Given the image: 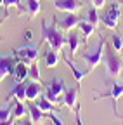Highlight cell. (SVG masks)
<instances>
[{"label": "cell", "mask_w": 123, "mask_h": 125, "mask_svg": "<svg viewBox=\"0 0 123 125\" xmlns=\"http://www.w3.org/2000/svg\"><path fill=\"white\" fill-rule=\"evenodd\" d=\"M56 23H57L56 18H52V23H49V24H47V21H42V24H40V28H42V40H47L49 45H50V49L63 51V47L68 42H66V37H63V33L57 30Z\"/></svg>", "instance_id": "6da1fadb"}, {"label": "cell", "mask_w": 123, "mask_h": 125, "mask_svg": "<svg viewBox=\"0 0 123 125\" xmlns=\"http://www.w3.org/2000/svg\"><path fill=\"white\" fill-rule=\"evenodd\" d=\"M104 62H106L107 75L113 76V78L120 76L121 68H123V66H121V59L116 56V52H114L113 47H109L107 43H106V47H104Z\"/></svg>", "instance_id": "7a4b0ae2"}, {"label": "cell", "mask_w": 123, "mask_h": 125, "mask_svg": "<svg viewBox=\"0 0 123 125\" xmlns=\"http://www.w3.org/2000/svg\"><path fill=\"white\" fill-rule=\"evenodd\" d=\"M104 47H106V38L101 37L95 49H92V51H88V52H82V59L87 62L88 73H90L92 70H95V68L101 64V57H102V52H104Z\"/></svg>", "instance_id": "3957f363"}, {"label": "cell", "mask_w": 123, "mask_h": 125, "mask_svg": "<svg viewBox=\"0 0 123 125\" xmlns=\"http://www.w3.org/2000/svg\"><path fill=\"white\" fill-rule=\"evenodd\" d=\"M12 54L16 56L19 61L26 62V64H31V62H35L37 57H38V45H24V47H19V49H14Z\"/></svg>", "instance_id": "277c9868"}, {"label": "cell", "mask_w": 123, "mask_h": 125, "mask_svg": "<svg viewBox=\"0 0 123 125\" xmlns=\"http://www.w3.org/2000/svg\"><path fill=\"white\" fill-rule=\"evenodd\" d=\"M121 16V10H120V4L118 2H113L109 5V9L106 10V14L102 16V24L109 30H116L118 26V19Z\"/></svg>", "instance_id": "5b68a950"}, {"label": "cell", "mask_w": 123, "mask_h": 125, "mask_svg": "<svg viewBox=\"0 0 123 125\" xmlns=\"http://www.w3.org/2000/svg\"><path fill=\"white\" fill-rule=\"evenodd\" d=\"M18 61L19 59L14 56V54H7V56L4 54V56H0V82H2L5 76L12 75L14 66H16Z\"/></svg>", "instance_id": "8992f818"}, {"label": "cell", "mask_w": 123, "mask_h": 125, "mask_svg": "<svg viewBox=\"0 0 123 125\" xmlns=\"http://www.w3.org/2000/svg\"><path fill=\"white\" fill-rule=\"evenodd\" d=\"M123 97V82H114L111 90L109 92H104L101 96L95 97V101H101V99H111L113 101V106H114V113H116V101Z\"/></svg>", "instance_id": "52a82bcc"}, {"label": "cell", "mask_w": 123, "mask_h": 125, "mask_svg": "<svg viewBox=\"0 0 123 125\" xmlns=\"http://www.w3.org/2000/svg\"><path fill=\"white\" fill-rule=\"evenodd\" d=\"M54 5L57 10H63V12H78L83 7L80 0H54Z\"/></svg>", "instance_id": "ba28073f"}, {"label": "cell", "mask_w": 123, "mask_h": 125, "mask_svg": "<svg viewBox=\"0 0 123 125\" xmlns=\"http://www.w3.org/2000/svg\"><path fill=\"white\" fill-rule=\"evenodd\" d=\"M26 85L28 83H24V82H21V83H14L12 85V89L9 90V94H7V99H10V97H16L18 101H26Z\"/></svg>", "instance_id": "9c48e42d"}, {"label": "cell", "mask_w": 123, "mask_h": 125, "mask_svg": "<svg viewBox=\"0 0 123 125\" xmlns=\"http://www.w3.org/2000/svg\"><path fill=\"white\" fill-rule=\"evenodd\" d=\"M64 62L68 64V68L71 70V73H73V76H75V80H76V87L80 89V85H82V80H83V76L88 73V70H80V68L76 66L73 61H69L66 56H64Z\"/></svg>", "instance_id": "30bf717a"}, {"label": "cell", "mask_w": 123, "mask_h": 125, "mask_svg": "<svg viewBox=\"0 0 123 125\" xmlns=\"http://www.w3.org/2000/svg\"><path fill=\"white\" fill-rule=\"evenodd\" d=\"M28 66H26V62L23 61H18L16 62V66H14V71H12V76H14V83H21L24 82V78L28 76Z\"/></svg>", "instance_id": "8fae6325"}, {"label": "cell", "mask_w": 123, "mask_h": 125, "mask_svg": "<svg viewBox=\"0 0 123 125\" xmlns=\"http://www.w3.org/2000/svg\"><path fill=\"white\" fill-rule=\"evenodd\" d=\"M78 87H73V89H68L64 92V96H63V103L71 109V111H75V108H76V97H78Z\"/></svg>", "instance_id": "7c38bea8"}, {"label": "cell", "mask_w": 123, "mask_h": 125, "mask_svg": "<svg viewBox=\"0 0 123 125\" xmlns=\"http://www.w3.org/2000/svg\"><path fill=\"white\" fill-rule=\"evenodd\" d=\"M78 23H80V19L75 16V12H68L64 18L61 19V30L69 31V30H73L75 26H78Z\"/></svg>", "instance_id": "4fadbf2b"}, {"label": "cell", "mask_w": 123, "mask_h": 125, "mask_svg": "<svg viewBox=\"0 0 123 125\" xmlns=\"http://www.w3.org/2000/svg\"><path fill=\"white\" fill-rule=\"evenodd\" d=\"M40 92H42V83L31 80L26 85V101H35L40 96Z\"/></svg>", "instance_id": "5bb4252c"}, {"label": "cell", "mask_w": 123, "mask_h": 125, "mask_svg": "<svg viewBox=\"0 0 123 125\" xmlns=\"http://www.w3.org/2000/svg\"><path fill=\"white\" fill-rule=\"evenodd\" d=\"M47 89H49L50 92H54L56 96H61V94L66 92V89H64V80H63V78H59V76H54V78H52V80L47 83Z\"/></svg>", "instance_id": "9a60e30c"}, {"label": "cell", "mask_w": 123, "mask_h": 125, "mask_svg": "<svg viewBox=\"0 0 123 125\" xmlns=\"http://www.w3.org/2000/svg\"><path fill=\"white\" fill-rule=\"evenodd\" d=\"M28 113H29V118H31L35 123L42 122V118L45 116V113L42 111V109L37 106V103H33V101H29V104H28Z\"/></svg>", "instance_id": "2e32d148"}, {"label": "cell", "mask_w": 123, "mask_h": 125, "mask_svg": "<svg viewBox=\"0 0 123 125\" xmlns=\"http://www.w3.org/2000/svg\"><path fill=\"white\" fill-rule=\"evenodd\" d=\"M43 59H45V66H47V68H56L57 62H59L57 51H54V49L47 51V52H45V56H43Z\"/></svg>", "instance_id": "e0dca14e"}, {"label": "cell", "mask_w": 123, "mask_h": 125, "mask_svg": "<svg viewBox=\"0 0 123 125\" xmlns=\"http://www.w3.org/2000/svg\"><path fill=\"white\" fill-rule=\"evenodd\" d=\"M26 113H28V109H26L24 103H23V101H18V99H14V109H12V116H14V118H23Z\"/></svg>", "instance_id": "ac0fdd59"}, {"label": "cell", "mask_w": 123, "mask_h": 125, "mask_svg": "<svg viewBox=\"0 0 123 125\" xmlns=\"http://www.w3.org/2000/svg\"><path fill=\"white\" fill-rule=\"evenodd\" d=\"M12 109H14V103L0 104V120H9V118H14V116H12Z\"/></svg>", "instance_id": "d6986e66"}, {"label": "cell", "mask_w": 123, "mask_h": 125, "mask_svg": "<svg viewBox=\"0 0 123 125\" xmlns=\"http://www.w3.org/2000/svg\"><path fill=\"white\" fill-rule=\"evenodd\" d=\"M26 12H28L29 18H35L40 12V2L38 0H28L26 2Z\"/></svg>", "instance_id": "ffe728a7"}, {"label": "cell", "mask_w": 123, "mask_h": 125, "mask_svg": "<svg viewBox=\"0 0 123 125\" xmlns=\"http://www.w3.org/2000/svg\"><path fill=\"white\" fill-rule=\"evenodd\" d=\"M28 76L31 78L33 82H38V83H42V76H40V70H38V62H37V61L29 64V70H28Z\"/></svg>", "instance_id": "44dd1931"}, {"label": "cell", "mask_w": 123, "mask_h": 125, "mask_svg": "<svg viewBox=\"0 0 123 125\" xmlns=\"http://www.w3.org/2000/svg\"><path fill=\"white\" fill-rule=\"evenodd\" d=\"M37 106H38V108L42 109V111H43V113H49V111H54V109H56V106H54V103H50V101H49L47 97H43V96H42V97L38 99V103H37Z\"/></svg>", "instance_id": "7402d4cb"}, {"label": "cell", "mask_w": 123, "mask_h": 125, "mask_svg": "<svg viewBox=\"0 0 123 125\" xmlns=\"http://www.w3.org/2000/svg\"><path fill=\"white\" fill-rule=\"evenodd\" d=\"M66 42H68V45H69V51H71V54H75V51L78 49V43H80L78 35H76V33H69V35L66 37Z\"/></svg>", "instance_id": "603a6c76"}, {"label": "cell", "mask_w": 123, "mask_h": 125, "mask_svg": "<svg viewBox=\"0 0 123 125\" xmlns=\"http://www.w3.org/2000/svg\"><path fill=\"white\" fill-rule=\"evenodd\" d=\"M4 7H5V18H7V9H9V7H18L19 14H24V12H26V7L21 5L19 0H5V2H4Z\"/></svg>", "instance_id": "cb8c5ba5"}, {"label": "cell", "mask_w": 123, "mask_h": 125, "mask_svg": "<svg viewBox=\"0 0 123 125\" xmlns=\"http://www.w3.org/2000/svg\"><path fill=\"white\" fill-rule=\"evenodd\" d=\"M78 28L82 30V33H83L85 37H90L92 33H94V30H95V26L90 24L88 21H80V23H78Z\"/></svg>", "instance_id": "d4e9b609"}, {"label": "cell", "mask_w": 123, "mask_h": 125, "mask_svg": "<svg viewBox=\"0 0 123 125\" xmlns=\"http://www.w3.org/2000/svg\"><path fill=\"white\" fill-rule=\"evenodd\" d=\"M87 21H88L90 24H94V26L99 23V14H97V9H95L94 5L87 10Z\"/></svg>", "instance_id": "484cf974"}, {"label": "cell", "mask_w": 123, "mask_h": 125, "mask_svg": "<svg viewBox=\"0 0 123 125\" xmlns=\"http://www.w3.org/2000/svg\"><path fill=\"white\" fill-rule=\"evenodd\" d=\"M111 43H113V49H114L116 52L123 51V42H121V37H120L118 33L111 35Z\"/></svg>", "instance_id": "4316f807"}, {"label": "cell", "mask_w": 123, "mask_h": 125, "mask_svg": "<svg viewBox=\"0 0 123 125\" xmlns=\"http://www.w3.org/2000/svg\"><path fill=\"white\" fill-rule=\"evenodd\" d=\"M43 97H47L50 103H54V104H57V103H63V97H59V96H56L54 92H50L49 89H45V92H43Z\"/></svg>", "instance_id": "83f0119b"}, {"label": "cell", "mask_w": 123, "mask_h": 125, "mask_svg": "<svg viewBox=\"0 0 123 125\" xmlns=\"http://www.w3.org/2000/svg\"><path fill=\"white\" fill-rule=\"evenodd\" d=\"M45 116H49V120L52 122V125H66L64 122H63V118H59L54 111H49V113H45Z\"/></svg>", "instance_id": "f1b7e54d"}, {"label": "cell", "mask_w": 123, "mask_h": 125, "mask_svg": "<svg viewBox=\"0 0 123 125\" xmlns=\"http://www.w3.org/2000/svg\"><path fill=\"white\" fill-rule=\"evenodd\" d=\"M75 120H76V125H83V120L80 116V104H76L75 108Z\"/></svg>", "instance_id": "f546056e"}, {"label": "cell", "mask_w": 123, "mask_h": 125, "mask_svg": "<svg viewBox=\"0 0 123 125\" xmlns=\"http://www.w3.org/2000/svg\"><path fill=\"white\" fill-rule=\"evenodd\" d=\"M104 4H106V0H92V5H94L95 9H101V7H104Z\"/></svg>", "instance_id": "4dcf8cb0"}, {"label": "cell", "mask_w": 123, "mask_h": 125, "mask_svg": "<svg viewBox=\"0 0 123 125\" xmlns=\"http://www.w3.org/2000/svg\"><path fill=\"white\" fill-rule=\"evenodd\" d=\"M14 118H9V120H0V125H14Z\"/></svg>", "instance_id": "1f68e13d"}, {"label": "cell", "mask_w": 123, "mask_h": 125, "mask_svg": "<svg viewBox=\"0 0 123 125\" xmlns=\"http://www.w3.org/2000/svg\"><path fill=\"white\" fill-rule=\"evenodd\" d=\"M24 38H26L28 42H31V40H33V33H31L29 30H26V31H24Z\"/></svg>", "instance_id": "d6a6232c"}, {"label": "cell", "mask_w": 123, "mask_h": 125, "mask_svg": "<svg viewBox=\"0 0 123 125\" xmlns=\"http://www.w3.org/2000/svg\"><path fill=\"white\" fill-rule=\"evenodd\" d=\"M35 122L31 120V118H24V120H21V125H33Z\"/></svg>", "instance_id": "836d02e7"}, {"label": "cell", "mask_w": 123, "mask_h": 125, "mask_svg": "<svg viewBox=\"0 0 123 125\" xmlns=\"http://www.w3.org/2000/svg\"><path fill=\"white\" fill-rule=\"evenodd\" d=\"M4 2H5V0H0V7H4Z\"/></svg>", "instance_id": "e575fe53"}, {"label": "cell", "mask_w": 123, "mask_h": 125, "mask_svg": "<svg viewBox=\"0 0 123 125\" xmlns=\"http://www.w3.org/2000/svg\"><path fill=\"white\" fill-rule=\"evenodd\" d=\"M14 125H21V122H19V123H14Z\"/></svg>", "instance_id": "d590c367"}, {"label": "cell", "mask_w": 123, "mask_h": 125, "mask_svg": "<svg viewBox=\"0 0 123 125\" xmlns=\"http://www.w3.org/2000/svg\"><path fill=\"white\" fill-rule=\"evenodd\" d=\"M38 2H40V0H38Z\"/></svg>", "instance_id": "8d00e7d4"}]
</instances>
